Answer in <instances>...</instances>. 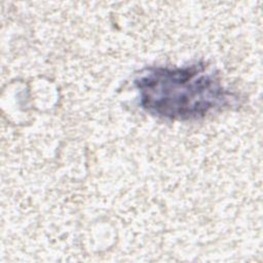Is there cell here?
I'll return each mask as SVG.
<instances>
[{"instance_id": "cell-1", "label": "cell", "mask_w": 263, "mask_h": 263, "mask_svg": "<svg viewBox=\"0 0 263 263\" xmlns=\"http://www.w3.org/2000/svg\"><path fill=\"white\" fill-rule=\"evenodd\" d=\"M143 108L174 119L204 115L227 101L219 80L200 64L184 68H149L136 80Z\"/></svg>"}]
</instances>
